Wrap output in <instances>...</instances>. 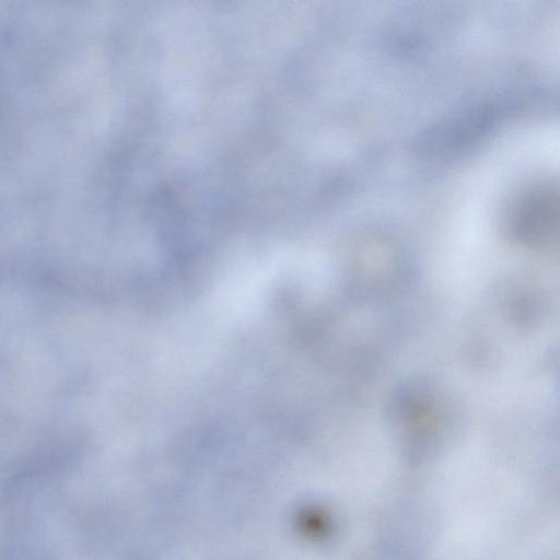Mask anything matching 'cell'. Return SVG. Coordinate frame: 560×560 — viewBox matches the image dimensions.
<instances>
[{
  "mask_svg": "<svg viewBox=\"0 0 560 560\" xmlns=\"http://www.w3.org/2000/svg\"><path fill=\"white\" fill-rule=\"evenodd\" d=\"M559 194L557 184H536L516 201L512 214L514 235L535 246L550 245L557 237Z\"/></svg>",
  "mask_w": 560,
  "mask_h": 560,
  "instance_id": "6da1fadb",
  "label": "cell"
}]
</instances>
